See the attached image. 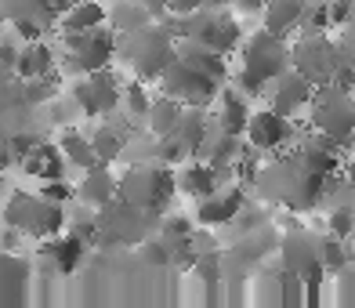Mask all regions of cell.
<instances>
[{
    "label": "cell",
    "mask_w": 355,
    "mask_h": 308,
    "mask_svg": "<svg viewBox=\"0 0 355 308\" xmlns=\"http://www.w3.org/2000/svg\"><path fill=\"white\" fill-rule=\"evenodd\" d=\"M327 182L330 178L304 167L297 153H283L276 160H268V164H261V171L254 178V192L268 207H283L290 214H309L327 196Z\"/></svg>",
    "instance_id": "cell-1"
},
{
    "label": "cell",
    "mask_w": 355,
    "mask_h": 308,
    "mask_svg": "<svg viewBox=\"0 0 355 308\" xmlns=\"http://www.w3.org/2000/svg\"><path fill=\"white\" fill-rule=\"evenodd\" d=\"M286 69H294V44L283 33H272L268 26L247 33L243 47H239V69L232 76V84L250 94V99H265L268 84Z\"/></svg>",
    "instance_id": "cell-2"
},
{
    "label": "cell",
    "mask_w": 355,
    "mask_h": 308,
    "mask_svg": "<svg viewBox=\"0 0 355 308\" xmlns=\"http://www.w3.org/2000/svg\"><path fill=\"white\" fill-rule=\"evenodd\" d=\"M116 58L123 62V69L145 80V84H156L164 69L178 58V33L167 19H156L149 26L135 29V33H123Z\"/></svg>",
    "instance_id": "cell-3"
},
{
    "label": "cell",
    "mask_w": 355,
    "mask_h": 308,
    "mask_svg": "<svg viewBox=\"0 0 355 308\" xmlns=\"http://www.w3.org/2000/svg\"><path fill=\"white\" fill-rule=\"evenodd\" d=\"M167 22L174 26V33L182 40H196L207 44L221 55H236L243 47L247 33L239 26L236 11L232 8H203V11H192V15H167Z\"/></svg>",
    "instance_id": "cell-4"
},
{
    "label": "cell",
    "mask_w": 355,
    "mask_h": 308,
    "mask_svg": "<svg viewBox=\"0 0 355 308\" xmlns=\"http://www.w3.org/2000/svg\"><path fill=\"white\" fill-rule=\"evenodd\" d=\"M120 47V33L109 22L87 29V33H62V55L58 66L66 76H87L105 69L112 58H116Z\"/></svg>",
    "instance_id": "cell-5"
},
{
    "label": "cell",
    "mask_w": 355,
    "mask_h": 308,
    "mask_svg": "<svg viewBox=\"0 0 355 308\" xmlns=\"http://www.w3.org/2000/svg\"><path fill=\"white\" fill-rule=\"evenodd\" d=\"M69 203H55L40 192H11L4 203V225H15L33 239H51L69 229Z\"/></svg>",
    "instance_id": "cell-6"
},
{
    "label": "cell",
    "mask_w": 355,
    "mask_h": 308,
    "mask_svg": "<svg viewBox=\"0 0 355 308\" xmlns=\"http://www.w3.org/2000/svg\"><path fill=\"white\" fill-rule=\"evenodd\" d=\"M120 196L149 214H164L171 196H178V178L171 164H131L120 174Z\"/></svg>",
    "instance_id": "cell-7"
},
{
    "label": "cell",
    "mask_w": 355,
    "mask_h": 308,
    "mask_svg": "<svg viewBox=\"0 0 355 308\" xmlns=\"http://www.w3.org/2000/svg\"><path fill=\"white\" fill-rule=\"evenodd\" d=\"M312 131L341 142L345 149L355 145V91L348 84H322L315 87V99L309 105Z\"/></svg>",
    "instance_id": "cell-8"
},
{
    "label": "cell",
    "mask_w": 355,
    "mask_h": 308,
    "mask_svg": "<svg viewBox=\"0 0 355 308\" xmlns=\"http://www.w3.org/2000/svg\"><path fill=\"white\" fill-rule=\"evenodd\" d=\"M156 225H159V214H149V210H141L120 196L98 210V243L94 247H102V250L138 247L145 236L156 232Z\"/></svg>",
    "instance_id": "cell-9"
},
{
    "label": "cell",
    "mask_w": 355,
    "mask_h": 308,
    "mask_svg": "<svg viewBox=\"0 0 355 308\" xmlns=\"http://www.w3.org/2000/svg\"><path fill=\"white\" fill-rule=\"evenodd\" d=\"M276 257H279L283 268H290L297 280H304L309 286L330 283L327 262H322V232H312V229H304V225L290 221L283 239H279V254Z\"/></svg>",
    "instance_id": "cell-10"
},
{
    "label": "cell",
    "mask_w": 355,
    "mask_h": 308,
    "mask_svg": "<svg viewBox=\"0 0 355 308\" xmlns=\"http://www.w3.org/2000/svg\"><path fill=\"white\" fill-rule=\"evenodd\" d=\"M294 69H301L315 87L337 84V80H341V69H345L341 37L334 40L330 33H301L294 40Z\"/></svg>",
    "instance_id": "cell-11"
},
{
    "label": "cell",
    "mask_w": 355,
    "mask_h": 308,
    "mask_svg": "<svg viewBox=\"0 0 355 308\" xmlns=\"http://www.w3.org/2000/svg\"><path fill=\"white\" fill-rule=\"evenodd\" d=\"M153 87L171 94V99H178V102H185V105H214V99L221 94L225 84L218 76L203 73L200 66H192V62H185L182 55H178Z\"/></svg>",
    "instance_id": "cell-12"
},
{
    "label": "cell",
    "mask_w": 355,
    "mask_h": 308,
    "mask_svg": "<svg viewBox=\"0 0 355 308\" xmlns=\"http://www.w3.org/2000/svg\"><path fill=\"white\" fill-rule=\"evenodd\" d=\"M123 80L112 73L109 66L98 69V73H87V76H73V102L76 109L84 112L91 120H102V117H112V112H120L123 105Z\"/></svg>",
    "instance_id": "cell-13"
},
{
    "label": "cell",
    "mask_w": 355,
    "mask_h": 308,
    "mask_svg": "<svg viewBox=\"0 0 355 308\" xmlns=\"http://www.w3.org/2000/svg\"><path fill=\"white\" fill-rule=\"evenodd\" d=\"M254 305L261 308H283V305H304L309 301V283L297 280L290 268L276 265V268H261L254 275Z\"/></svg>",
    "instance_id": "cell-14"
},
{
    "label": "cell",
    "mask_w": 355,
    "mask_h": 308,
    "mask_svg": "<svg viewBox=\"0 0 355 308\" xmlns=\"http://www.w3.org/2000/svg\"><path fill=\"white\" fill-rule=\"evenodd\" d=\"M250 200H247V182H225L221 189H214L211 196L196 200V225H203V229H225L229 221H236V214L243 210Z\"/></svg>",
    "instance_id": "cell-15"
},
{
    "label": "cell",
    "mask_w": 355,
    "mask_h": 308,
    "mask_svg": "<svg viewBox=\"0 0 355 308\" xmlns=\"http://www.w3.org/2000/svg\"><path fill=\"white\" fill-rule=\"evenodd\" d=\"M8 29L19 40H40L47 26H58L55 0H4Z\"/></svg>",
    "instance_id": "cell-16"
},
{
    "label": "cell",
    "mask_w": 355,
    "mask_h": 308,
    "mask_svg": "<svg viewBox=\"0 0 355 308\" xmlns=\"http://www.w3.org/2000/svg\"><path fill=\"white\" fill-rule=\"evenodd\" d=\"M301 135H297V123L283 117V112H276L272 105L265 109H254L250 117V127H247V142L254 145L257 153H279L286 149V145H294Z\"/></svg>",
    "instance_id": "cell-17"
},
{
    "label": "cell",
    "mask_w": 355,
    "mask_h": 308,
    "mask_svg": "<svg viewBox=\"0 0 355 308\" xmlns=\"http://www.w3.org/2000/svg\"><path fill=\"white\" fill-rule=\"evenodd\" d=\"M312 99H315V84L301 69H286L283 76H276L268 84V94H265V102L290 120H297L301 112H309Z\"/></svg>",
    "instance_id": "cell-18"
},
{
    "label": "cell",
    "mask_w": 355,
    "mask_h": 308,
    "mask_svg": "<svg viewBox=\"0 0 355 308\" xmlns=\"http://www.w3.org/2000/svg\"><path fill=\"white\" fill-rule=\"evenodd\" d=\"M174 178H178V196H185V200H203V196H211L214 189L225 185V178L214 164H207L203 156H189L185 164H178L174 167Z\"/></svg>",
    "instance_id": "cell-19"
},
{
    "label": "cell",
    "mask_w": 355,
    "mask_h": 308,
    "mask_svg": "<svg viewBox=\"0 0 355 308\" xmlns=\"http://www.w3.org/2000/svg\"><path fill=\"white\" fill-rule=\"evenodd\" d=\"M341 149H345L341 142L327 138L322 131L301 135V138L294 142V153L301 156V164H304V167H312V171L322 174V178H334L337 171H341Z\"/></svg>",
    "instance_id": "cell-20"
},
{
    "label": "cell",
    "mask_w": 355,
    "mask_h": 308,
    "mask_svg": "<svg viewBox=\"0 0 355 308\" xmlns=\"http://www.w3.org/2000/svg\"><path fill=\"white\" fill-rule=\"evenodd\" d=\"M211 112H214V123L221 127V131L243 135V138H247V127H250L254 109H250V94H243L236 84H225V87H221V94L214 99Z\"/></svg>",
    "instance_id": "cell-21"
},
{
    "label": "cell",
    "mask_w": 355,
    "mask_h": 308,
    "mask_svg": "<svg viewBox=\"0 0 355 308\" xmlns=\"http://www.w3.org/2000/svg\"><path fill=\"white\" fill-rule=\"evenodd\" d=\"M76 200L94 207V210L109 207L112 200H120V178L109 171V164H98V167H91V171H80Z\"/></svg>",
    "instance_id": "cell-22"
},
{
    "label": "cell",
    "mask_w": 355,
    "mask_h": 308,
    "mask_svg": "<svg viewBox=\"0 0 355 308\" xmlns=\"http://www.w3.org/2000/svg\"><path fill=\"white\" fill-rule=\"evenodd\" d=\"M211 131H214V112H211V105H185L182 120H178V127H174V135L182 138V145L189 149V156H200V149H203V142L211 138Z\"/></svg>",
    "instance_id": "cell-23"
},
{
    "label": "cell",
    "mask_w": 355,
    "mask_h": 308,
    "mask_svg": "<svg viewBox=\"0 0 355 308\" xmlns=\"http://www.w3.org/2000/svg\"><path fill=\"white\" fill-rule=\"evenodd\" d=\"M55 66H58V62H55L51 44L40 37V40H26L22 44L11 76H19V80H44V76H55Z\"/></svg>",
    "instance_id": "cell-24"
},
{
    "label": "cell",
    "mask_w": 355,
    "mask_h": 308,
    "mask_svg": "<svg viewBox=\"0 0 355 308\" xmlns=\"http://www.w3.org/2000/svg\"><path fill=\"white\" fill-rule=\"evenodd\" d=\"M109 22V4L102 0H73V4L58 15L62 33H87V29Z\"/></svg>",
    "instance_id": "cell-25"
},
{
    "label": "cell",
    "mask_w": 355,
    "mask_h": 308,
    "mask_svg": "<svg viewBox=\"0 0 355 308\" xmlns=\"http://www.w3.org/2000/svg\"><path fill=\"white\" fill-rule=\"evenodd\" d=\"M0 272H4V283H0V301H4L8 308L11 305H22L26 286H29V275H33L29 262H26V257H19L15 250H4V257H0Z\"/></svg>",
    "instance_id": "cell-26"
},
{
    "label": "cell",
    "mask_w": 355,
    "mask_h": 308,
    "mask_svg": "<svg viewBox=\"0 0 355 308\" xmlns=\"http://www.w3.org/2000/svg\"><path fill=\"white\" fill-rule=\"evenodd\" d=\"M91 247V243L84 239V236H76V232H58V236H51V239H44V257L51 262L58 272H73L76 265H80V257H84V250Z\"/></svg>",
    "instance_id": "cell-27"
},
{
    "label": "cell",
    "mask_w": 355,
    "mask_h": 308,
    "mask_svg": "<svg viewBox=\"0 0 355 308\" xmlns=\"http://www.w3.org/2000/svg\"><path fill=\"white\" fill-rule=\"evenodd\" d=\"M58 149L66 153L69 167H76V171H91V167H98V164H102L98 153H94L91 135H84L80 127H66V131L58 135Z\"/></svg>",
    "instance_id": "cell-28"
},
{
    "label": "cell",
    "mask_w": 355,
    "mask_h": 308,
    "mask_svg": "<svg viewBox=\"0 0 355 308\" xmlns=\"http://www.w3.org/2000/svg\"><path fill=\"white\" fill-rule=\"evenodd\" d=\"M301 19H304V0H268L261 11V26H268L272 33H283V37L301 29Z\"/></svg>",
    "instance_id": "cell-29"
},
{
    "label": "cell",
    "mask_w": 355,
    "mask_h": 308,
    "mask_svg": "<svg viewBox=\"0 0 355 308\" xmlns=\"http://www.w3.org/2000/svg\"><path fill=\"white\" fill-rule=\"evenodd\" d=\"M156 22V15L141 4V0H109V26L116 33H135V29Z\"/></svg>",
    "instance_id": "cell-30"
},
{
    "label": "cell",
    "mask_w": 355,
    "mask_h": 308,
    "mask_svg": "<svg viewBox=\"0 0 355 308\" xmlns=\"http://www.w3.org/2000/svg\"><path fill=\"white\" fill-rule=\"evenodd\" d=\"M182 112H185V102H178V99H171V94L156 91V99L149 105V117H145V131H153V135H174Z\"/></svg>",
    "instance_id": "cell-31"
},
{
    "label": "cell",
    "mask_w": 355,
    "mask_h": 308,
    "mask_svg": "<svg viewBox=\"0 0 355 308\" xmlns=\"http://www.w3.org/2000/svg\"><path fill=\"white\" fill-rule=\"evenodd\" d=\"M91 142H94V153H98L102 164H116V160H123L127 135L120 131V127H112L109 120L94 127V131H91Z\"/></svg>",
    "instance_id": "cell-32"
},
{
    "label": "cell",
    "mask_w": 355,
    "mask_h": 308,
    "mask_svg": "<svg viewBox=\"0 0 355 308\" xmlns=\"http://www.w3.org/2000/svg\"><path fill=\"white\" fill-rule=\"evenodd\" d=\"M153 99H156V94L145 91V80H138V76H135L131 84L123 87V105H120V112H123V117H131V120H138V123H145Z\"/></svg>",
    "instance_id": "cell-33"
},
{
    "label": "cell",
    "mask_w": 355,
    "mask_h": 308,
    "mask_svg": "<svg viewBox=\"0 0 355 308\" xmlns=\"http://www.w3.org/2000/svg\"><path fill=\"white\" fill-rule=\"evenodd\" d=\"M138 257L145 265H156V268H167V265H174V247L159 236V232H153V236H145L141 243H138Z\"/></svg>",
    "instance_id": "cell-34"
},
{
    "label": "cell",
    "mask_w": 355,
    "mask_h": 308,
    "mask_svg": "<svg viewBox=\"0 0 355 308\" xmlns=\"http://www.w3.org/2000/svg\"><path fill=\"white\" fill-rule=\"evenodd\" d=\"M334 19H330V0H304V19H301V33H330Z\"/></svg>",
    "instance_id": "cell-35"
},
{
    "label": "cell",
    "mask_w": 355,
    "mask_h": 308,
    "mask_svg": "<svg viewBox=\"0 0 355 308\" xmlns=\"http://www.w3.org/2000/svg\"><path fill=\"white\" fill-rule=\"evenodd\" d=\"M330 283H334V298H337V305L355 308V265L348 262L341 272H334V275H330Z\"/></svg>",
    "instance_id": "cell-36"
},
{
    "label": "cell",
    "mask_w": 355,
    "mask_h": 308,
    "mask_svg": "<svg viewBox=\"0 0 355 308\" xmlns=\"http://www.w3.org/2000/svg\"><path fill=\"white\" fill-rule=\"evenodd\" d=\"M327 232L348 239V236L355 232V210H352V207H334L330 214H327Z\"/></svg>",
    "instance_id": "cell-37"
},
{
    "label": "cell",
    "mask_w": 355,
    "mask_h": 308,
    "mask_svg": "<svg viewBox=\"0 0 355 308\" xmlns=\"http://www.w3.org/2000/svg\"><path fill=\"white\" fill-rule=\"evenodd\" d=\"M225 0H171V15H192L203 8H221Z\"/></svg>",
    "instance_id": "cell-38"
},
{
    "label": "cell",
    "mask_w": 355,
    "mask_h": 308,
    "mask_svg": "<svg viewBox=\"0 0 355 308\" xmlns=\"http://www.w3.org/2000/svg\"><path fill=\"white\" fill-rule=\"evenodd\" d=\"M265 4H268V0H229V8L236 15H261Z\"/></svg>",
    "instance_id": "cell-39"
},
{
    "label": "cell",
    "mask_w": 355,
    "mask_h": 308,
    "mask_svg": "<svg viewBox=\"0 0 355 308\" xmlns=\"http://www.w3.org/2000/svg\"><path fill=\"white\" fill-rule=\"evenodd\" d=\"M337 37H341L345 44H352V47H355V8H352V15L345 19V26L337 29Z\"/></svg>",
    "instance_id": "cell-40"
},
{
    "label": "cell",
    "mask_w": 355,
    "mask_h": 308,
    "mask_svg": "<svg viewBox=\"0 0 355 308\" xmlns=\"http://www.w3.org/2000/svg\"><path fill=\"white\" fill-rule=\"evenodd\" d=\"M141 4L149 8L156 19H167V15H171V0H141Z\"/></svg>",
    "instance_id": "cell-41"
},
{
    "label": "cell",
    "mask_w": 355,
    "mask_h": 308,
    "mask_svg": "<svg viewBox=\"0 0 355 308\" xmlns=\"http://www.w3.org/2000/svg\"><path fill=\"white\" fill-rule=\"evenodd\" d=\"M345 182H348V189L355 192V156H352L348 164H345Z\"/></svg>",
    "instance_id": "cell-42"
},
{
    "label": "cell",
    "mask_w": 355,
    "mask_h": 308,
    "mask_svg": "<svg viewBox=\"0 0 355 308\" xmlns=\"http://www.w3.org/2000/svg\"><path fill=\"white\" fill-rule=\"evenodd\" d=\"M352 265H355V250H352Z\"/></svg>",
    "instance_id": "cell-43"
},
{
    "label": "cell",
    "mask_w": 355,
    "mask_h": 308,
    "mask_svg": "<svg viewBox=\"0 0 355 308\" xmlns=\"http://www.w3.org/2000/svg\"><path fill=\"white\" fill-rule=\"evenodd\" d=\"M102 4H109V0H102Z\"/></svg>",
    "instance_id": "cell-44"
}]
</instances>
